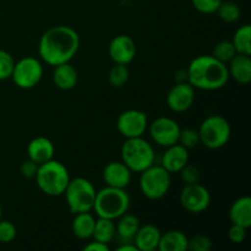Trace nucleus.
<instances>
[{"instance_id": "1", "label": "nucleus", "mask_w": 251, "mask_h": 251, "mask_svg": "<svg viewBox=\"0 0 251 251\" xmlns=\"http://www.w3.org/2000/svg\"><path fill=\"white\" fill-rule=\"evenodd\" d=\"M80 48V36L69 26H54L42 34L38 53L42 60L50 66L70 63Z\"/></svg>"}, {"instance_id": "2", "label": "nucleus", "mask_w": 251, "mask_h": 251, "mask_svg": "<svg viewBox=\"0 0 251 251\" xmlns=\"http://www.w3.org/2000/svg\"><path fill=\"white\" fill-rule=\"evenodd\" d=\"M188 82L194 88L203 91H217L225 87L229 80L227 64L212 55H200L190 61L188 69Z\"/></svg>"}, {"instance_id": "3", "label": "nucleus", "mask_w": 251, "mask_h": 251, "mask_svg": "<svg viewBox=\"0 0 251 251\" xmlns=\"http://www.w3.org/2000/svg\"><path fill=\"white\" fill-rule=\"evenodd\" d=\"M34 179L42 193L55 198L63 195L71 178L68 168L53 158L39 164Z\"/></svg>"}, {"instance_id": "4", "label": "nucleus", "mask_w": 251, "mask_h": 251, "mask_svg": "<svg viewBox=\"0 0 251 251\" xmlns=\"http://www.w3.org/2000/svg\"><path fill=\"white\" fill-rule=\"evenodd\" d=\"M130 207V196L125 189L107 186L96 194L93 210L100 218L117 221L127 212Z\"/></svg>"}, {"instance_id": "5", "label": "nucleus", "mask_w": 251, "mask_h": 251, "mask_svg": "<svg viewBox=\"0 0 251 251\" xmlns=\"http://www.w3.org/2000/svg\"><path fill=\"white\" fill-rule=\"evenodd\" d=\"M122 161L132 173H141L154 163V150L149 141L141 137L126 139L122 146Z\"/></svg>"}, {"instance_id": "6", "label": "nucleus", "mask_w": 251, "mask_h": 251, "mask_svg": "<svg viewBox=\"0 0 251 251\" xmlns=\"http://www.w3.org/2000/svg\"><path fill=\"white\" fill-rule=\"evenodd\" d=\"M97 190L90 180L85 178L70 179L63 195L66 205L73 215L81 212H91L95 205Z\"/></svg>"}, {"instance_id": "7", "label": "nucleus", "mask_w": 251, "mask_h": 251, "mask_svg": "<svg viewBox=\"0 0 251 251\" xmlns=\"http://www.w3.org/2000/svg\"><path fill=\"white\" fill-rule=\"evenodd\" d=\"M200 144L210 150H218L228 144L232 129L226 118L222 115H210L201 123L199 127Z\"/></svg>"}, {"instance_id": "8", "label": "nucleus", "mask_w": 251, "mask_h": 251, "mask_svg": "<svg viewBox=\"0 0 251 251\" xmlns=\"http://www.w3.org/2000/svg\"><path fill=\"white\" fill-rule=\"evenodd\" d=\"M171 173L162 166L151 167L141 172L139 180L140 190L142 195L149 200H159L164 198L171 189Z\"/></svg>"}, {"instance_id": "9", "label": "nucleus", "mask_w": 251, "mask_h": 251, "mask_svg": "<svg viewBox=\"0 0 251 251\" xmlns=\"http://www.w3.org/2000/svg\"><path fill=\"white\" fill-rule=\"evenodd\" d=\"M43 76V65L34 56H25L16 61L12 69L11 77L15 85L22 90L36 87Z\"/></svg>"}, {"instance_id": "10", "label": "nucleus", "mask_w": 251, "mask_h": 251, "mask_svg": "<svg viewBox=\"0 0 251 251\" xmlns=\"http://www.w3.org/2000/svg\"><path fill=\"white\" fill-rule=\"evenodd\" d=\"M181 206L190 213H202L211 203V194L202 184H188L184 186L179 196Z\"/></svg>"}, {"instance_id": "11", "label": "nucleus", "mask_w": 251, "mask_h": 251, "mask_svg": "<svg viewBox=\"0 0 251 251\" xmlns=\"http://www.w3.org/2000/svg\"><path fill=\"white\" fill-rule=\"evenodd\" d=\"M149 127V117L139 109L123 112L117 119V130L125 139L141 137Z\"/></svg>"}, {"instance_id": "12", "label": "nucleus", "mask_w": 251, "mask_h": 251, "mask_svg": "<svg viewBox=\"0 0 251 251\" xmlns=\"http://www.w3.org/2000/svg\"><path fill=\"white\" fill-rule=\"evenodd\" d=\"M150 136L154 144L161 147H168L178 144L181 127L178 123L169 117H159L149 124Z\"/></svg>"}, {"instance_id": "13", "label": "nucleus", "mask_w": 251, "mask_h": 251, "mask_svg": "<svg viewBox=\"0 0 251 251\" xmlns=\"http://www.w3.org/2000/svg\"><path fill=\"white\" fill-rule=\"evenodd\" d=\"M195 100V88L189 82H176L167 95V105L176 113L190 109Z\"/></svg>"}, {"instance_id": "14", "label": "nucleus", "mask_w": 251, "mask_h": 251, "mask_svg": "<svg viewBox=\"0 0 251 251\" xmlns=\"http://www.w3.org/2000/svg\"><path fill=\"white\" fill-rule=\"evenodd\" d=\"M108 54L114 64L127 65L134 60L136 55V44L130 36L119 34L110 41Z\"/></svg>"}, {"instance_id": "15", "label": "nucleus", "mask_w": 251, "mask_h": 251, "mask_svg": "<svg viewBox=\"0 0 251 251\" xmlns=\"http://www.w3.org/2000/svg\"><path fill=\"white\" fill-rule=\"evenodd\" d=\"M131 176L132 172L123 161L109 162L102 172L105 185L112 188L125 189L131 181Z\"/></svg>"}, {"instance_id": "16", "label": "nucleus", "mask_w": 251, "mask_h": 251, "mask_svg": "<svg viewBox=\"0 0 251 251\" xmlns=\"http://www.w3.org/2000/svg\"><path fill=\"white\" fill-rule=\"evenodd\" d=\"M189 162V151L180 144H174L166 147L162 156L161 166L171 174L179 173L181 168Z\"/></svg>"}, {"instance_id": "17", "label": "nucleus", "mask_w": 251, "mask_h": 251, "mask_svg": "<svg viewBox=\"0 0 251 251\" xmlns=\"http://www.w3.org/2000/svg\"><path fill=\"white\" fill-rule=\"evenodd\" d=\"M54 153H55V147L48 137H34L27 145V156L38 164L53 159Z\"/></svg>"}, {"instance_id": "18", "label": "nucleus", "mask_w": 251, "mask_h": 251, "mask_svg": "<svg viewBox=\"0 0 251 251\" xmlns=\"http://www.w3.org/2000/svg\"><path fill=\"white\" fill-rule=\"evenodd\" d=\"M162 232L153 225L140 226L139 230L134 237V244L139 251H153L158 248Z\"/></svg>"}, {"instance_id": "19", "label": "nucleus", "mask_w": 251, "mask_h": 251, "mask_svg": "<svg viewBox=\"0 0 251 251\" xmlns=\"http://www.w3.org/2000/svg\"><path fill=\"white\" fill-rule=\"evenodd\" d=\"M228 74L235 82L249 85L251 81V58L245 54H237L228 63Z\"/></svg>"}, {"instance_id": "20", "label": "nucleus", "mask_w": 251, "mask_h": 251, "mask_svg": "<svg viewBox=\"0 0 251 251\" xmlns=\"http://www.w3.org/2000/svg\"><path fill=\"white\" fill-rule=\"evenodd\" d=\"M229 221L232 225L242 226L249 229L251 227V198L242 196L233 202L229 208Z\"/></svg>"}, {"instance_id": "21", "label": "nucleus", "mask_w": 251, "mask_h": 251, "mask_svg": "<svg viewBox=\"0 0 251 251\" xmlns=\"http://www.w3.org/2000/svg\"><path fill=\"white\" fill-rule=\"evenodd\" d=\"M77 70L70 63H64L54 66L53 82L59 90H73L77 85Z\"/></svg>"}, {"instance_id": "22", "label": "nucleus", "mask_w": 251, "mask_h": 251, "mask_svg": "<svg viewBox=\"0 0 251 251\" xmlns=\"http://www.w3.org/2000/svg\"><path fill=\"white\" fill-rule=\"evenodd\" d=\"M117 221L118 222L115 223V237H118L120 243L132 242L135 234L141 226L139 217L126 212L120 216Z\"/></svg>"}, {"instance_id": "23", "label": "nucleus", "mask_w": 251, "mask_h": 251, "mask_svg": "<svg viewBox=\"0 0 251 251\" xmlns=\"http://www.w3.org/2000/svg\"><path fill=\"white\" fill-rule=\"evenodd\" d=\"M95 225L96 218L91 212L76 213L71 223V230L76 238L81 240H87L92 238Z\"/></svg>"}, {"instance_id": "24", "label": "nucleus", "mask_w": 251, "mask_h": 251, "mask_svg": "<svg viewBox=\"0 0 251 251\" xmlns=\"http://www.w3.org/2000/svg\"><path fill=\"white\" fill-rule=\"evenodd\" d=\"M188 240L189 238L180 230H168L166 233H162L157 250L186 251L188 250Z\"/></svg>"}, {"instance_id": "25", "label": "nucleus", "mask_w": 251, "mask_h": 251, "mask_svg": "<svg viewBox=\"0 0 251 251\" xmlns=\"http://www.w3.org/2000/svg\"><path fill=\"white\" fill-rule=\"evenodd\" d=\"M115 238V222L108 218L98 217L96 220L92 239L97 242L109 244Z\"/></svg>"}, {"instance_id": "26", "label": "nucleus", "mask_w": 251, "mask_h": 251, "mask_svg": "<svg viewBox=\"0 0 251 251\" xmlns=\"http://www.w3.org/2000/svg\"><path fill=\"white\" fill-rule=\"evenodd\" d=\"M238 54L251 55V27L250 25H243L235 31L232 41Z\"/></svg>"}, {"instance_id": "27", "label": "nucleus", "mask_w": 251, "mask_h": 251, "mask_svg": "<svg viewBox=\"0 0 251 251\" xmlns=\"http://www.w3.org/2000/svg\"><path fill=\"white\" fill-rule=\"evenodd\" d=\"M216 12L222 21L228 22V24L237 22L240 19V14H242L240 7L234 1H222L216 10Z\"/></svg>"}, {"instance_id": "28", "label": "nucleus", "mask_w": 251, "mask_h": 251, "mask_svg": "<svg viewBox=\"0 0 251 251\" xmlns=\"http://www.w3.org/2000/svg\"><path fill=\"white\" fill-rule=\"evenodd\" d=\"M129 69L124 64H114L108 73V81L110 86L115 88H120L126 85L129 80Z\"/></svg>"}, {"instance_id": "29", "label": "nucleus", "mask_w": 251, "mask_h": 251, "mask_svg": "<svg viewBox=\"0 0 251 251\" xmlns=\"http://www.w3.org/2000/svg\"><path fill=\"white\" fill-rule=\"evenodd\" d=\"M237 50H235L234 46H233L232 41H221L215 46L212 51V56L217 60L222 61V63L228 64L235 55H237Z\"/></svg>"}, {"instance_id": "30", "label": "nucleus", "mask_w": 251, "mask_h": 251, "mask_svg": "<svg viewBox=\"0 0 251 251\" xmlns=\"http://www.w3.org/2000/svg\"><path fill=\"white\" fill-rule=\"evenodd\" d=\"M15 60L9 51L0 49V81L11 77Z\"/></svg>"}, {"instance_id": "31", "label": "nucleus", "mask_w": 251, "mask_h": 251, "mask_svg": "<svg viewBox=\"0 0 251 251\" xmlns=\"http://www.w3.org/2000/svg\"><path fill=\"white\" fill-rule=\"evenodd\" d=\"M178 144L184 146L185 149H195L200 144V136L198 130L194 129H181L179 134Z\"/></svg>"}, {"instance_id": "32", "label": "nucleus", "mask_w": 251, "mask_h": 251, "mask_svg": "<svg viewBox=\"0 0 251 251\" xmlns=\"http://www.w3.org/2000/svg\"><path fill=\"white\" fill-rule=\"evenodd\" d=\"M179 176H180V179L185 185L199 183L201 178L200 169L195 164H190L189 162L179 171Z\"/></svg>"}, {"instance_id": "33", "label": "nucleus", "mask_w": 251, "mask_h": 251, "mask_svg": "<svg viewBox=\"0 0 251 251\" xmlns=\"http://www.w3.org/2000/svg\"><path fill=\"white\" fill-rule=\"evenodd\" d=\"M211 249H212V240L207 235L198 234L188 240V250L210 251Z\"/></svg>"}, {"instance_id": "34", "label": "nucleus", "mask_w": 251, "mask_h": 251, "mask_svg": "<svg viewBox=\"0 0 251 251\" xmlns=\"http://www.w3.org/2000/svg\"><path fill=\"white\" fill-rule=\"evenodd\" d=\"M17 235V229L15 225L10 221L0 220V243L9 244L14 242Z\"/></svg>"}, {"instance_id": "35", "label": "nucleus", "mask_w": 251, "mask_h": 251, "mask_svg": "<svg viewBox=\"0 0 251 251\" xmlns=\"http://www.w3.org/2000/svg\"><path fill=\"white\" fill-rule=\"evenodd\" d=\"M223 0H191L193 6L201 14H213Z\"/></svg>"}, {"instance_id": "36", "label": "nucleus", "mask_w": 251, "mask_h": 251, "mask_svg": "<svg viewBox=\"0 0 251 251\" xmlns=\"http://www.w3.org/2000/svg\"><path fill=\"white\" fill-rule=\"evenodd\" d=\"M247 228L242 227V226L232 225L228 229V239L233 243V244H242L247 238Z\"/></svg>"}, {"instance_id": "37", "label": "nucleus", "mask_w": 251, "mask_h": 251, "mask_svg": "<svg viewBox=\"0 0 251 251\" xmlns=\"http://www.w3.org/2000/svg\"><path fill=\"white\" fill-rule=\"evenodd\" d=\"M38 167H39L38 163H36V162L28 158L21 163V166H20V172H21L22 176H25V178L32 179L36 176L37 171H38Z\"/></svg>"}, {"instance_id": "38", "label": "nucleus", "mask_w": 251, "mask_h": 251, "mask_svg": "<svg viewBox=\"0 0 251 251\" xmlns=\"http://www.w3.org/2000/svg\"><path fill=\"white\" fill-rule=\"evenodd\" d=\"M85 251H109V245L104 244V243L97 242V240H93L90 242L88 244H86L83 247Z\"/></svg>"}, {"instance_id": "39", "label": "nucleus", "mask_w": 251, "mask_h": 251, "mask_svg": "<svg viewBox=\"0 0 251 251\" xmlns=\"http://www.w3.org/2000/svg\"><path fill=\"white\" fill-rule=\"evenodd\" d=\"M118 251H139L137 250L136 245L134 244V242H124L122 243L119 248H118Z\"/></svg>"}, {"instance_id": "40", "label": "nucleus", "mask_w": 251, "mask_h": 251, "mask_svg": "<svg viewBox=\"0 0 251 251\" xmlns=\"http://www.w3.org/2000/svg\"><path fill=\"white\" fill-rule=\"evenodd\" d=\"M176 82H188V73H186V70L176 71Z\"/></svg>"}, {"instance_id": "41", "label": "nucleus", "mask_w": 251, "mask_h": 251, "mask_svg": "<svg viewBox=\"0 0 251 251\" xmlns=\"http://www.w3.org/2000/svg\"><path fill=\"white\" fill-rule=\"evenodd\" d=\"M1 215H2V206L1 203H0V220H1Z\"/></svg>"}]
</instances>
